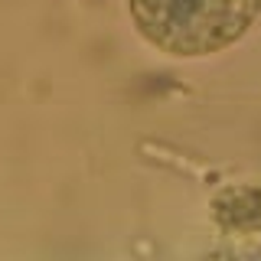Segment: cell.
Here are the masks:
<instances>
[{
	"mask_svg": "<svg viewBox=\"0 0 261 261\" xmlns=\"http://www.w3.org/2000/svg\"><path fill=\"white\" fill-rule=\"evenodd\" d=\"M258 10L261 0H130L141 36L170 56H209L232 46Z\"/></svg>",
	"mask_w": 261,
	"mask_h": 261,
	"instance_id": "6da1fadb",
	"label": "cell"
}]
</instances>
